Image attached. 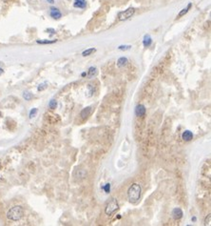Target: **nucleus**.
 <instances>
[{"mask_svg":"<svg viewBox=\"0 0 211 226\" xmlns=\"http://www.w3.org/2000/svg\"><path fill=\"white\" fill-rule=\"evenodd\" d=\"M128 58H126V57H125V56L120 57V58L117 60V66H118L119 68H123V67L126 66V64H128Z\"/></svg>","mask_w":211,"mask_h":226,"instance_id":"9b49d317","label":"nucleus"},{"mask_svg":"<svg viewBox=\"0 0 211 226\" xmlns=\"http://www.w3.org/2000/svg\"><path fill=\"white\" fill-rule=\"evenodd\" d=\"M32 94L30 93V92H24V94H23V97L25 98V100H30V99L32 98Z\"/></svg>","mask_w":211,"mask_h":226,"instance_id":"f3484780","label":"nucleus"},{"mask_svg":"<svg viewBox=\"0 0 211 226\" xmlns=\"http://www.w3.org/2000/svg\"><path fill=\"white\" fill-rule=\"evenodd\" d=\"M97 68L96 67H90V69H89V72L87 74V75L89 76L90 78H92V77H94L95 75H97Z\"/></svg>","mask_w":211,"mask_h":226,"instance_id":"4468645a","label":"nucleus"},{"mask_svg":"<svg viewBox=\"0 0 211 226\" xmlns=\"http://www.w3.org/2000/svg\"><path fill=\"white\" fill-rule=\"evenodd\" d=\"M81 75H82V76H87V74H86V72H82Z\"/></svg>","mask_w":211,"mask_h":226,"instance_id":"bb28decb","label":"nucleus"},{"mask_svg":"<svg viewBox=\"0 0 211 226\" xmlns=\"http://www.w3.org/2000/svg\"><path fill=\"white\" fill-rule=\"evenodd\" d=\"M192 7V3H189L188 5H187L186 8H183V9L180 11L179 13V14L177 15V18H180V17H182V16H183L185 14H186L187 13H188V11L190 10V8Z\"/></svg>","mask_w":211,"mask_h":226,"instance_id":"ddd939ff","label":"nucleus"},{"mask_svg":"<svg viewBox=\"0 0 211 226\" xmlns=\"http://www.w3.org/2000/svg\"><path fill=\"white\" fill-rule=\"evenodd\" d=\"M93 87L92 86H91V85H89V86H88V94H89V95H88V97H91V95H93Z\"/></svg>","mask_w":211,"mask_h":226,"instance_id":"4be33fe9","label":"nucleus"},{"mask_svg":"<svg viewBox=\"0 0 211 226\" xmlns=\"http://www.w3.org/2000/svg\"><path fill=\"white\" fill-rule=\"evenodd\" d=\"M102 189L104 190L106 193H109V191H110V184H109V183H107V184H106L105 186L102 187Z\"/></svg>","mask_w":211,"mask_h":226,"instance_id":"5701e85b","label":"nucleus"},{"mask_svg":"<svg viewBox=\"0 0 211 226\" xmlns=\"http://www.w3.org/2000/svg\"><path fill=\"white\" fill-rule=\"evenodd\" d=\"M135 114L137 117H144L145 114V107L142 104H139L135 108Z\"/></svg>","mask_w":211,"mask_h":226,"instance_id":"423d86ee","label":"nucleus"},{"mask_svg":"<svg viewBox=\"0 0 211 226\" xmlns=\"http://www.w3.org/2000/svg\"><path fill=\"white\" fill-rule=\"evenodd\" d=\"M48 87V83L47 82H45V83H42V84H40L39 86H38V88H37V90L38 91H43V90H45L46 88Z\"/></svg>","mask_w":211,"mask_h":226,"instance_id":"aec40b11","label":"nucleus"},{"mask_svg":"<svg viewBox=\"0 0 211 226\" xmlns=\"http://www.w3.org/2000/svg\"><path fill=\"white\" fill-rule=\"evenodd\" d=\"M118 209H119V204H118L117 200L112 198V200H110V201L107 204L106 208H105V213L107 216H111V215H113Z\"/></svg>","mask_w":211,"mask_h":226,"instance_id":"7ed1b4c3","label":"nucleus"},{"mask_svg":"<svg viewBox=\"0 0 211 226\" xmlns=\"http://www.w3.org/2000/svg\"><path fill=\"white\" fill-rule=\"evenodd\" d=\"M141 193H142L141 185L138 184V183H133L128 190V200L131 202V203H136V202L140 200Z\"/></svg>","mask_w":211,"mask_h":226,"instance_id":"f257e3e1","label":"nucleus"},{"mask_svg":"<svg viewBox=\"0 0 211 226\" xmlns=\"http://www.w3.org/2000/svg\"><path fill=\"white\" fill-rule=\"evenodd\" d=\"M49 109H52V110L56 108V107H57V102H56L55 99H52V100L49 101Z\"/></svg>","mask_w":211,"mask_h":226,"instance_id":"a211bd4d","label":"nucleus"},{"mask_svg":"<svg viewBox=\"0 0 211 226\" xmlns=\"http://www.w3.org/2000/svg\"><path fill=\"white\" fill-rule=\"evenodd\" d=\"M49 14H51V16L53 19H60L62 17V14H61L59 9H57V8H54V7L51 8V13H49Z\"/></svg>","mask_w":211,"mask_h":226,"instance_id":"39448f33","label":"nucleus"},{"mask_svg":"<svg viewBox=\"0 0 211 226\" xmlns=\"http://www.w3.org/2000/svg\"><path fill=\"white\" fill-rule=\"evenodd\" d=\"M38 44H53V43H55V42H57V40L55 39V40H47V39H45V40H37L36 41Z\"/></svg>","mask_w":211,"mask_h":226,"instance_id":"dca6fc26","label":"nucleus"},{"mask_svg":"<svg viewBox=\"0 0 211 226\" xmlns=\"http://www.w3.org/2000/svg\"><path fill=\"white\" fill-rule=\"evenodd\" d=\"M210 215H208L207 216V217L205 219V225H210Z\"/></svg>","mask_w":211,"mask_h":226,"instance_id":"b1692460","label":"nucleus"},{"mask_svg":"<svg viewBox=\"0 0 211 226\" xmlns=\"http://www.w3.org/2000/svg\"><path fill=\"white\" fill-rule=\"evenodd\" d=\"M130 48H131L130 45H121L118 47V49L120 50V51H126V50H129Z\"/></svg>","mask_w":211,"mask_h":226,"instance_id":"6ab92c4d","label":"nucleus"},{"mask_svg":"<svg viewBox=\"0 0 211 226\" xmlns=\"http://www.w3.org/2000/svg\"><path fill=\"white\" fill-rule=\"evenodd\" d=\"M143 44L145 48L149 47L151 44H152V38L150 37V36L149 34H145V36H144V40H143Z\"/></svg>","mask_w":211,"mask_h":226,"instance_id":"f8f14e48","label":"nucleus"},{"mask_svg":"<svg viewBox=\"0 0 211 226\" xmlns=\"http://www.w3.org/2000/svg\"><path fill=\"white\" fill-rule=\"evenodd\" d=\"M23 216H24V210H23L21 206H18V205L11 207L7 213V217L10 220H13V221L20 220L23 217Z\"/></svg>","mask_w":211,"mask_h":226,"instance_id":"f03ea898","label":"nucleus"},{"mask_svg":"<svg viewBox=\"0 0 211 226\" xmlns=\"http://www.w3.org/2000/svg\"><path fill=\"white\" fill-rule=\"evenodd\" d=\"M3 72H4V71H3V69H1V68H0V75H1L3 74Z\"/></svg>","mask_w":211,"mask_h":226,"instance_id":"a878e982","label":"nucleus"},{"mask_svg":"<svg viewBox=\"0 0 211 226\" xmlns=\"http://www.w3.org/2000/svg\"><path fill=\"white\" fill-rule=\"evenodd\" d=\"M91 114V107H86V108H84L81 113H80V117H81L82 119H86V118L90 116V114Z\"/></svg>","mask_w":211,"mask_h":226,"instance_id":"6e6552de","label":"nucleus"},{"mask_svg":"<svg viewBox=\"0 0 211 226\" xmlns=\"http://www.w3.org/2000/svg\"><path fill=\"white\" fill-rule=\"evenodd\" d=\"M172 217H173L174 220H180L183 217V211L181 208H174L173 211H172Z\"/></svg>","mask_w":211,"mask_h":226,"instance_id":"0eeeda50","label":"nucleus"},{"mask_svg":"<svg viewBox=\"0 0 211 226\" xmlns=\"http://www.w3.org/2000/svg\"><path fill=\"white\" fill-rule=\"evenodd\" d=\"M36 114H37V109H36V108H33L32 110H30V114H29L30 118H32V117H34L36 116Z\"/></svg>","mask_w":211,"mask_h":226,"instance_id":"412c9836","label":"nucleus"},{"mask_svg":"<svg viewBox=\"0 0 211 226\" xmlns=\"http://www.w3.org/2000/svg\"><path fill=\"white\" fill-rule=\"evenodd\" d=\"M134 14H135V9L134 8H128V9L125 10L124 11H120L118 14V19L120 21L128 20L131 16H133Z\"/></svg>","mask_w":211,"mask_h":226,"instance_id":"20e7f679","label":"nucleus"},{"mask_svg":"<svg viewBox=\"0 0 211 226\" xmlns=\"http://www.w3.org/2000/svg\"><path fill=\"white\" fill-rule=\"evenodd\" d=\"M47 1H48L49 3H51V4H53V3H54V0H47Z\"/></svg>","mask_w":211,"mask_h":226,"instance_id":"393cba45","label":"nucleus"},{"mask_svg":"<svg viewBox=\"0 0 211 226\" xmlns=\"http://www.w3.org/2000/svg\"><path fill=\"white\" fill-rule=\"evenodd\" d=\"M73 6L75 8H79V9H85L87 6L86 0H74Z\"/></svg>","mask_w":211,"mask_h":226,"instance_id":"9d476101","label":"nucleus"},{"mask_svg":"<svg viewBox=\"0 0 211 226\" xmlns=\"http://www.w3.org/2000/svg\"><path fill=\"white\" fill-rule=\"evenodd\" d=\"M182 139L185 140V141H190L192 140L193 139V133L189 131V130H186V131H185L183 133L182 135Z\"/></svg>","mask_w":211,"mask_h":226,"instance_id":"1a4fd4ad","label":"nucleus"},{"mask_svg":"<svg viewBox=\"0 0 211 226\" xmlns=\"http://www.w3.org/2000/svg\"><path fill=\"white\" fill-rule=\"evenodd\" d=\"M95 51H96V49H94V48H90V49H87L86 51H84V52L82 53V55H83V56H88V55H90L91 53H94Z\"/></svg>","mask_w":211,"mask_h":226,"instance_id":"2eb2a0df","label":"nucleus"}]
</instances>
